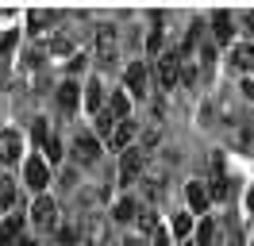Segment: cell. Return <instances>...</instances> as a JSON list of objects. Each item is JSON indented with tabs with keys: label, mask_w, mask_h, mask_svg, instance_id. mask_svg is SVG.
<instances>
[{
	"label": "cell",
	"mask_w": 254,
	"mask_h": 246,
	"mask_svg": "<svg viewBox=\"0 0 254 246\" xmlns=\"http://www.w3.org/2000/svg\"><path fill=\"white\" fill-rule=\"evenodd\" d=\"M143 162H146L143 146H127V150L120 154V181H124V184L139 181V173H143Z\"/></svg>",
	"instance_id": "6da1fadb"
},
{
	"label": "cell",
	"mask_w": 254,
	"mask_h": 246,
	"mask_svg": "<svg viewBox=\"0 0 254 246\" xmlns=\"http://www.w3.org/2000/svg\"><path fill=\"white\" fill-rule=\"evenodd\" d=\"M177 81H181V54L166 50L158 54V89H174Z\"/></svg>",
	"instance_id": "7a4b0ae2"
},
{
	"label": "cell",
	"mask_w": 254,
	"mask_h": 246,
	"mask_svg": "<svg viewBox=\"0 0 254 246\" xmlns=\"http://www.w3.org/2000/svg\"><path fill=\"white\" fill-rule=\"evenodd\" d=\"M23 181H27V188H31V192H43V188L50 184L47 162H43V158H27V162H23Z\"/></svg>",
	"instance_id": "3957f363"
},
{
	"label": "cell",
	"mask_w": 254,
	"mask_h": 246,
	"mask_svg": "<svg viewBox=\"0 0 254 246\" xmlns=\"http://www.w3.org/2000/svg\"><path fill=\"white\" fill-rule=\"evenodd\" d=\"M96 58H100V65H116V27L112 23L96 31Z\"/></svg>",
	"instance_id": "277c9868"
},
{
	"label": "cell",
	"mask_w": 254,
	"mask_h": 246,
	"mask_svg": "<svg viewBox=\"0 0 254 246\" xmlns=\"http://www.w3.org/2000/svg\"><path fill=\"white\" fill-rule=\"evenodd\" d=\"M96 158H100V138H93V135L73 138V162H77V166H93Z\"/></svg>",
	"instance_id": "5b68a950"
},
{
	"label": "cell",
	"mask_w": 254,
	"mask_h": 246,
	"mask_svg": "<svg viewBox=\"0 0 254 246\" xmlns=\"http://www.w3.org/2000/svg\"><path fill=\"white\" fill-rule=\"evenodd\" d=\"M19 154H23V138H19V131H0V166H12V162H19Z\"/></svg>",
	"instance_id": "8992f818"
},
{
	"label": "cell",
	"mask_w": 254,
	"mask_h": 246,
	"mask_svg": "<svg viewBox=\"0 0 254 246\" xmlns=\"http://www.w3.org/2000/svg\"><path fill=\"white\" fill-rule=\"evenodd\" d=\"M31 219H35V227H54L58 223V204L50 196H39L31 208Z\"/></svg>",
	"instance_id": "52a82bcc"
},
{
	"label": "cell",
	"mask_w": 254,
	"mask_h": 246,
	"mask_svg": "<svg viewBox=\"0 0 254 246\" xmlns=\"http://www.w3.org/2000/svg\"><path fill=\"white\" fill-rule=\"evenodd\" d=\"M54 23H58V12H50V8H35L27 15V31L31 35H47V31H54Z\"/></svg>",
	"instance_id": "ba28073f"
},
{
	"label": "cell",
	"mask_w": 254,
	"mask_h": 246,
	"mask_svg": "<svg viewBox=\"0 0 254 246\" xmlns=\"http://www.w3.org/2000/svg\"><path fill=\"white\" fill-rule=\"evenodd\" d=\"M212 35H216V43H231V35H235V19H231L227 8H220V12L212 15Z\"/></svg>",
	"instance_id": "9c48e42d"
},
{
	"label": "cell",
	"mask_w": 254,
	"mask_h": 246,
	"mask_svg": "<svg viewBox=\"0 0 254 246\" xmlns=\"http://www.w3.org/2000/svg\"><path fill=\"white\" fill-rule=\"evenodd\" d=\"M112 219L116 223H131V219H139V200L135 196H120L112 204Z\"/></svg>",
	"instance_id": "30bf717a"
},
{
	"label": "cell",
	"mask_w": 254,
	"mask_h": 246,
	"mask_svg": "<svg viewBox=\"0 0 254 246\" xmlns=\"http://www.w3.org/2000/svg\"><path fill=\"white\" fill-rule=\"evenodd\" d=\"M77 104H81V85L77 81H62V85H58V108H62V112H73Z\"/></svg>",
	"instance_id": "8fae6325"
},
{
	"label": "cell",
	"mask_w": 254,
	"mask_h": 246,
	"mask_svg": "<svg viewBox=\"0 0 254 246\" xmlns=\"http://www.w3.org/2000/svg\"><path fill=\"white\" fill-rule=\"evenodd\" d=\"M127 89H131V96H146V65L143 62L127 65Z\"/></svg>",
	"instance_id": "7c38bea8"
},
{
	"label": "cell",
	"mask_w": 254,
	"mask_h": 246,
	"mask_svg": "<svg viewBox=\"0 0 254 246\" xmlns=\"http://www.w3.org/2000/svg\"><path fill=\"white\" fill-rule=\"evenodd\" d=\"M19 231H23V215H8L0 223V246H19Z\"/></svg>",
	"instance_id": "4fadbf2b"
},
{
	"label": "cell",
	"mask_w": 254,
	"mask_h": 246,
	"mask_svg": "<svg viewBox=\"0 0 254 246\" xmlns=\"http://www.w3.org/2000/svg\"><path fill=\"white\" fill-rule=\"evenodd\" d=\"M185 200H189L192 212H208V200H212V192H208L200 181H189V188H185Z\"/></svg>",
	"instance_id": "5bb4252c"
},
{
	"label": "cell",
	"mask_w": 254,
	"mask_h": 246,
	"mask_svg": "<svg viewBox=\"0 0 254 246\" xmlns=\"http://www.w3.org/2000/svg\"><path fill=\"white\" fill-rule=\"evenodd\" d=\"M231 65H235L239 73H251V69H254V46L251 43H239L235 50H231Z\"/></svg>",
	"instance_id": "9a60e30c"
},
{
	"label": "cell",
	"mask_w": 254,
	"mask_h": 246,
	"mask_svg": "<svg viewBox=\"0 0 254 246\" xmlns=\"http://www.w3.org/2000/svg\"><path fill=\"white\" fill-rule=\"evenodd\" d=\"M85 108H89V116L104 112V85H100V81H89V85H85Z\"/></svg>",
	"instance_id": "2e32d148"
},
{
	"label": "cell",
	"mask_w": 254,
	"mask_h": 246,
	"mask_svg": "<svg viewBox=\"0 0 254 246\" xmlns=\"http://www.w3.org/2000/svg\"><path fill=\"white\" fill-rule=\"evenodd\" d=\"M131 138H135V123L131 120H124V123H116V131H112V146H116V150H127V146H131Z\"/></svg>",
	"instance_id": "e0dca14e"
},
{
	"label": "cell",
	"mask_w": 254,
	"mask_h": 246,
	"mask_svg": "<svg viewBox=\"0 0 254 246\" xmlns=\"http://www.w3.org/2000/svg\"><path fill=\"white\" fill-rule=\"evenodd\" d=\"M192 246H220V231L212 219H200V227H196V243Z\"/></svg>",
	"instance_id": "ac0fdd59"
},
{
	"label": "cell",
	"mask_w": 254,
	"mask_h": 246,
	"mask_svg": "<svg viewBox=\"0 0 254 246\" xmlns=\"http://www.w3.org/2000/svg\"><path fill=\"white\" fill-rule=\"evenodd\" d=\"M93 123H96V138L104 142V138H112V131H116V123H120V120L104 108V112H96V116H93Z\"/></svg>",
	"instance_id": "d6986e66"
},
{
	"label": "cell",
	"mask_w": 254,
	"mask_h": 246,
	"mask_svg": "<svg viewBox=\"0 0 254 246\" xmlns=\"http://www.w3.org/2000/svg\"><path fill=\"white\" fill-rule=\"evenodd\" d=\"M16 200H19L16 184L4 177V181H0V212H12V208H16Z\"/></svg>",
	"instance_id": "ffe728a7"
},
{
	"label": "cell",
	"mask_w": 254,
	"mask_h": 246,
	"mask_svg": "<svg viewBox=\"0 0 254 246\" xmlns=\"http://www.w3.org/2000/svg\"><path fill=\"white\" fill-rule=\"evenodd\" d=\"M104 108H108V112H112V116H116L120 123H124V120H131V116H127V108H131V104H127V92H116V96H112V100H108Z\"/></svg>",
	"instance_id": "44dd1931"
},
{
	"label": "cell",
	"mask_w": 254,
	"mask_h": 246,
	"mask_svg": "<svg viewBox=\"0 0 254 246\" xmlns=\"http://www.w3.org/2000/svg\"><path fill=\"white\" fill-rule=\"evenodd\" d=\"M85 243H89V246H104V223H100V219H89V227H85Z\"/></svg>",
	"instance_id": "7402d4cb"
},
{
	"label": "cell",
	"mask_w": 254,
	"mask_h": 246,
	"mask_svg": "<svg viewBox=\"0 0 254 246\" xmlns=\"http://www.w3.org/2000/svg\"><path fill=\"white\" fill-rule=\"evenodd\" d=\"M31 138H35V146H47V142H50L47 120H35V123H31Z\"/></svg>",
	"instance_id": "603a6c76"
},
{
	"label": "cell",
	"mask_w": 254,
	"mask_h": 246,
	"mask_svg": "<svg viewBox=\"0 0 254 246\" xmlns=\"http://www.w3.org/2000/svg\"><path fill=\"white\" fill-rule=\"evenodd\" d=\"M43 162H47V166L50 162H62V142H58V138H50L47 146H43Z\"/></svg>",
	"instance_id": "cb8c5ba5"
},
{
	"label": "cell",
	"mask_w": 254,
	"mask_h": 246,
	"mask_svg": "<svg viewBox=\"0 0 254 246\" xmlns=\"http://www.w3.org/2000/svg\"><path fill=\"white\" fill-rule=\"evenodd\" d=\"M135 223H139L146 235H154V231H158V215H154V212H143V208H139V219H135Z\"/></svg>",
	"instance_id": "d4e9b609"
},
{
	"label": "cell",
	"mask_w": 254,
	"mask_h": 246,
	"mask_svg": "<svg viewBox=\"0 0 254 246\" xmlns=\"http://www.w3.org/2000/svg\"><path fill=\"white\" fill-rule=\"evenodd\" d=\"M189 231H192V219L181 212V215L174 219V235H177V239H189Z\"/></svg>",
	"instance_id": "484cf974"
},
{
	"label": "cell",
	"mask_w": 254,
	"mask_h": 246,
	"mask_svg": "<svg viewBox=\"0 0 254 246\" xmlns=\"http://www.w3.org/2000/svg\"><path fill=\"white\" fill-rule=\"evenodd\" d=\"M50 50H54V54H69V50H73V43H69L65 35H58V39L50 43Z\"/></svg>",
	"instance_id": "4316f807"
},
{
	"label": "cell",
	"mask_w": 254,
	"mask_h": 246,
	"mask_svg": "<svg viewBox=\"0 0 254 246\" xmlns=\"http://www.w3.org/2000/svg\"><path fill=\"white\" fill-rule=\"evenodd\" d=\"M212 196H216V200L227 196V181H223V177H212Z\"/></svg>",
	"instance_id": "83f0119b"
},
{
	"label": "cell",
	"mask_w": 254,
	"mask_h": 246,
	"mask_svg": "<svg viewBox=\"0 0 254 246\" xmlns=\"http://www.w3.org/2000/svg\"><path fill=\"white\" fill-rule=\"evenodd\" d=\"M12 46H16V31H4V35H0V54H8Z\"/></svg>",
	"instance_id": "f1b7e54d"
},
{
	"label": "cell",
	"mask_w": 254,
	"mask_h": 246,
	"mask_svg": "<svg viewBox=\"0 0 254 246\" xmlns=\"http://www.w3.org/2000/svg\"><path fill=\"white\" fill-rule=\"evenodd\" d=\"M146 46H150L154 54L162 50V27H154V31H150V39H146Z\"/></svg>",
	"instance_id": "f546056e"
},
{
	"label": "cell",
	"mask_w": 254,
	"mask_h": 246,
	"mask_svg": "<svg viewBox=\"0 0 254 246\" xmlns=\"http://www.w3.org/2000/svg\"><path fill=\"white\" fill-rule=\"evenodd\" d=\"M150 243H154V246H170V235H166V231H154V235H150Z\"/></svg>",
	"instance_id": "4dcf8cb0"
},
{
	"label": "cell",
	"mask_w": 254,
	"mask_h": 246,
	"mask_svg": "<svg viewBox=\"0 0 254 246\" xmlns=\"http://www.w3.org/2000/svg\"><path fill=\"white\" fill-rule=\"evenodd\" d=\"M58 239H62V246H73L77 235H73V227H62V231H58Z\"/></svg>",
	"instance_id": "1f68e13d"
},
{
	"label": "cell",
	"mask_w": 254,
	"mask_h": 246,
	"mask_svg": "<svg viewBox=\"0 0 254 246\" xmlns=\"http://www.w3.org/2000/svg\"><path fill=\"white\" fill-rule=\"evenodd\" d=\"M243 96H247V100H254V77H247V81H243Z\"/></svg>",
	"instance_id": "d6a6232c"
},
{
	"label": "cell",
	"mask_w": 254,
	"mask_h": 246,
	"mask_svg": "<svg viewBox=\"0 0 254 246\" xmlns=\"http://www.w3.org/2000/svg\"><path fill=\"white\" fill-rule=\"evenodd\" d=\"M247 208H251V212H254V184H251V188H247Z\"/></svg>",
	"instance_id": "836d02e7"
},
{
	"label": "cell",
	"mask_w": 254,
	"mask_h": 246,
	"mask_svg": "<svg viewBox=\"0 0 254 246\" xmlns=\"http://www.w3.org/2000/svg\"><path fill=\"white\" fill-rule=\"evenodd\" d=\"M247 27L254 31V8H251V12H247Z\"/></svg>",
	"instance_id": "e575fe53"
},
{
	"label": "cell",
	"mask_w": 254,
	"mask_h": 246,
	"mask_svg": "<svg viewBox=\"0 0 254 246\" xmlns=\"http://www.w3.org/2000/svg\"><path fill=\"white\" fill-rule=\"evenodd\" d=\"M19 246H39V243H27V239H19Z\"/></svg>",
	"instance_id": "d590c367"
},
{
	"label": "cell",
	"mask_w": 254,
	"mask_h": 246,
	"mask_svg": "<svg viewBox=\"0 0 254 246\" xmlns=\"http://www.w3.org/2000/svg\"><path fill=\"white\" fill-rule=\"evenodd\" d=\"M120 246H139V243H135V239H127V243H120Z\"/></svg>",
	"instance_id": "8d00e7d4"
},
{
	"label": "cell",
	"mask_w": 254,
	"mask_h": 246,
	"mask_svg": "<svg viewBox=\"0 0 254 246\" xmlns=\"http://www.w3.org/2000/svg\"><path fill=\"white\" fill-rule=\"evenodd\" d=\"M185 246H189V243H185Z\"/></svg>",
	"instance_id": "74e56055"
}]
</instances>
